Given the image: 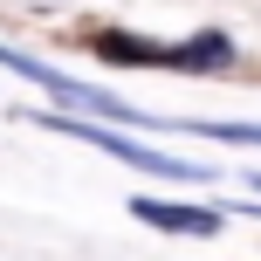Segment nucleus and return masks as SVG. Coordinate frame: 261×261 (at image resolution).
Segmentation results:
<instances>
[{"mask_svg":"<svg viewBox=\"0 0 261 261\" xmlns=\"http://www.w3.org/2000/svg\"><path fill=\"white\" fill-rule=\"evenodd\" d=\"M96 55H117L130 69H220L227 41L199 35V41H186V48H158V41H138V35H96Z\"/></svg>","mask_w":261,"mask_h":261,"instance_id":"nucleus-1","label":"nucleus"},{"mask_svg":"<svg viewBox=\"0 0 261 261\" xmlns=\"http://www.w3.org/2000/svg\"><path fill=\"white\" fill-rule=\"evenodd\" d=\"M35 124H41V130H62V138H83V144H96V151H110V158H130V165H144V172H165V179H206V172L179 165V158H158V151H144V144H130V138H117V130H103V124H76V117H48V110H41Z\"/></svg>","mask_w":261,"mask_h":261,"instance_id":"nucleus-2","label":"nucleus"},{"mask_svg":"<svg viewBox=\"0 0 261 261\" xmlns=\"http://www.w3.org/2000/svg\"><path fill=\"white\" fill-rule=\"evenodd\" d=\"M0 69H14V76H28V83H41L48 96H62V103H83V110H103V117H124V124H144L130 103H117V96H103V90H90V83H69V76H55L48 62H28V55H14V48H0Z\"/></svg>","mask_w":261,"mask_h":261,"instance_id":"nucleus-3","label":"nucleus"},{"mask_svg":"<svg viewBox=\"0 0 261 261\" xmlns=\"http://www.w3.org/2000/svg\"><path fill=\"white\" fill-rule=\"evenodd\" d=\"M130 213H138L144 227H165V234H193V241L220 234V206H179V199H151V193H138V199H130Z\"/></svg>","mask_w":261,"mask_h":261,"instance_id":"nucleus-4","label":"nucleus"},{"mask_svg":"<svg viewBox=\"0 0 261 261\" xmlns=\"http://www.w3.org/2000/svg\"><path fill=\"white\" fill-rule=\"evenodd\" d=\"M206 138H234V144H261V124H220V130H206Z\"/></svg>","mask_w":261,"mask_h":261,"instance_id":"nucleus-5","label":"nucleus"},{"mask_svg":"<svg viewBox=\"0 0 261 261\" xmlns=\"http://www.w3.org/2000/svg\"><path fill=\"white\" fill-rule=\"evenodd\" d=\"M254 186H261V179H254Z\"/></svg>","mask_w":261,"mask_h":261,"instance_id":"nucleus-6","label":"nucleus"}]
</instances>
